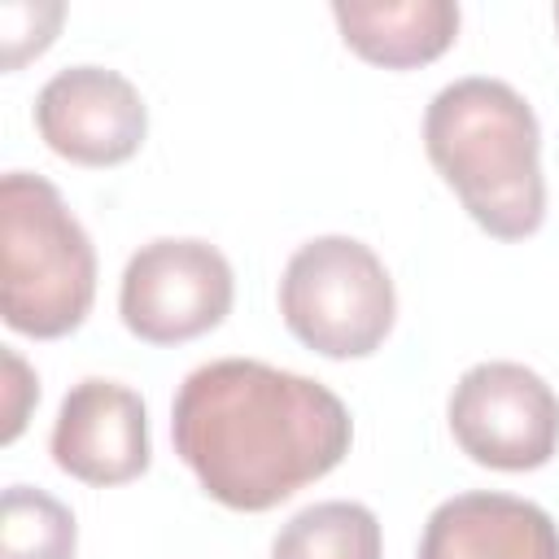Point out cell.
Here are the masks:
<instances>
[{"label": "cell", "instance_id": "cell-8", "mask_svg": "<svg viewBox=\"0 0 559 559\" xmlns=\"http://www.w3.org/2000/svg\"><path fill=\"white\" fill-rule=\"evenodd\" d=\"M52 463L83 485H127L148 467V411L118 380H79L52 424Z\"/></svg>", "mask_w": 559, "mask_h": 559}, {"label": "cell", "instance_id": "cell-6", "mask_svg": "<svg viewBox=\"0 0 559 559\" xmlns=\"http://www.w3.org/2000/svg\"><path fill=\"white\" fill-rule=\"evenodd\" d=\"M459 450L493 472H533L559 445V397L524 362H476L450 393Z\"/></svg>", "mask_w": 559, "mask_h": 559}, {"label": "cell", "instance_id": "cell-1", "mask_svg": "<svg viewBox=\"0 0 559 559\" xmlns=\"http://www.w3.org/2000/svg\"><path fill=\"white\" fill-rule=\"evenodd\" d=\"M170 441L214 502L271 511L349 454L354 419L310 376L258 358H218L179 384Z\"/></svg>", "mask_w": 559, "mask_h": 559}, {"label": "cell", "instance_id": "cell-11", "mask_svg": "<svg viewBox=\"0 0 559 559\" xmlns=\"http://www.w3.org/2000/svg\"><path fill=\"white\" fill-rule=\"evenodd\" d=\"M380 520L362 502H314L271 542V559H380Z\"/></svg>", "mask_w": 559, "mask_h": 559}, {"label": "cell", "instance_id": "cell-2", "mask_svg": "<svg viewBox=\"0 0 559 559\" xmlns=\"http://www.w3.org/2000/svg\"><path fill=\"white\" fill-rule=\"evenodd\" d=\"M424 148L463 210L493 240H524L546 218L542 127L502 79H459L424 114Z\"/></svg>", "mask_w": 559, "mask_h": 559}, {"label": "cell", "instance_id": "cell-13", "mask_svg": "<svg viewBox=\"0 0 559 559\" xmlns=\"http://www.w3.org/2000/svg\"><path fill=\"white\" fill-rule=\"evenodd\" d=\"M61 4H4L0 9V44H4V70H17L26 57L44 52L61 26Z\"/></svg>", "mask_w": 559, "mask_h": 559}, {"label": "cell", "instance_id": "cell-10", "mask_svg": "<svg viewBox=\"0 0 559 559\" xmlns=\"http://www.w3.org/2000/svg\"><path fill=\"white\" fill-rule=\"evenodd\" d=\"M332 17L341 39L371 66L415 70L437 61L459 35V4L450 0H336Z\"/></svg>", "mask_w": 559, "mask_h": 559}, {"label": "cell", "instance_id": "cell-15", "mask_svg": "<svg viewBox=\"0 0 559 559\" xmlns=\"http://www.w3.org/2000/svg\"><path fill=\"white\" fill-rule=\"evenodd\" d=\"M555 26H559V4H555Z\"/></svg>", "mask_w": 559, "mask_h": 559}, {"label": "cell", "instance_id": "cell-9", "mask_svg": "<svg viewBox=\"0 0 559 559\" xmlns=\"http://www.w3.org/2000/svg\"><path fill=\"white\" fill-rule=\"evenodd\" d=\"M419 559H559V524L515 493H454L428 515Z\"/></svg>", "mask_w": 559, "mask_h": 559}, {"label": "cell", "instance_id": "cell-7", "mask_svg": "<svg viewBox=\"0 0 559 559\" xmlns=\"http://www.w3.org/2000/svg\"><path fill=\"white\" fill-rule=\"evenodd\" d=\"M35 127L44 144L79 166H118L140 153L148 109L131 79L105 66L57 70L35 96Z\"/></svg>", "mask_w": 559, "mask_h": 559}, {"label": "cell", "instance_id": "cell-5", "mask_svg": "<svg viewBox=\"0 0 559 559\" xmlns=\"http://www.w3.org/2000/svg\"><path fill=\"white\" fill-rule=\"evenodd\" d=\"M231 262L192 236H162L131 253L118 288V314L148 345H183L218 328L231 310Z\"/></svg>", "mask_w": 559, "mask_h": 559}, {"label": "cell", "instance_id": "cell-14", "mask_svg": "<svg viewBox=\"0 0 559 559\" xmlns=\"http://www.w3.org/2000/svg\"><path fill=\"white\" fill-rule=\"evenodd\" d=\"M4 371H9V380H4L9 384V406H4V432H0V441H13L22 432V424H26V402L39 397V389H35L26 362L13 349H4Z\"/></svg>", "mask_w": 559, "mask_h": 559}, {"label": "cell", "instance_id": "cell-3", "mask_svg": "<svg viewBox=\"0 0 559 559\" xmlns=\"http://www.w3.org/2000/svg\"><path fill=\"white\" fill-rule=\"evenodd\" d=\"M96 297V249L61 192L26 170L0 179V314L13 332H74Z\"/></svg>", "mask_w": 559, "mask_h": 559}, {"label": "cell", "instance_id": "cell-12", "mask_svg": "<svg viewBox=\"0 0 559 559\" xmlns=\"http://www.w3.org/2000/svg\"><path fill=\"white\" fill-rule=\"evenodd\" d=\"M79 528L66 502L44 489L9 485L0 502V559H74Z\"/></svg>", "mask_w": 559, "mask_h": 559}, {"label": "cell", "instance_id": "cell-4", "mask_svg": "<svg viewBox=\"0 0 559 559\" xmlns=\"http://www.w3.org/2000/svg\"><path fill=\"white\" fill-rule=\"evenodd\" d=\"M280 314L314 354L367 358L393 332L397 297L371 245L354 236H314L284 266Z\"/></svg>", "mask_w": 559, "mask_h": 559}]
</instances>
